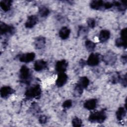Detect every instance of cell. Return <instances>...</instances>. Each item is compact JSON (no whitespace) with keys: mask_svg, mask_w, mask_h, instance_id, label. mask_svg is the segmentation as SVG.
Segmentation results:
<instances>
[{"mask_svg":"<svg viewBox=\"0 0 127 127\" xmlns=\"http://www.w3.org/2000/svg\"><path fill=\"white\" fill-rule=\"evenodd\" d=\"M106 118V112L104 110H102L91 113L88 117V120L91 123L101 124L105 121Z\"/></svg>","mask_w":127,"mask_h":127,"instance_id":"obj_1","label":"cell"},{"mask_svg":"<svg viewBox=\"0 0 127 127\" xmlns=\"http://www.w3.org/2000/svg\"><path fill=\"white\" fill-rule=\"evenodd\" d=\"M31 74L29 68L26 65H22L19 70L20 81L25 84L29 83L31 81Z\"/></svg>","mask_w":127,"mask_h":127,"instance_id":"obj_2","label":"cell"},{"mask_svg":"<svg viewBox=\"0 0 127 127\" xmlns=\"http://www.w3.org/2000/svg\"><path fill=\"white\" fill-rule=\"evenodd\" d=\"M41 89L40 85H35L27 89L25 93V95L27 98H36L41 94Z\"/></svg>","mask_w":127,"mask_h":127,"instance_id":"obj_3","label":"cell"},{"mask_svg":"<svg viewBox=\"0 0 127 127\" xmlns=\"http://www.w3.org/2000/svg\"><path fill=\"white\" fill-rule=\"evenodd\" d=\"M102 59L106 64L113 65L116 63L117 58L115 53L112 51H109L103 56Z\"/></svg>","mask_w":127,"mask_h":127,"instance_id":"obj_4","label":"cell"},{"mask_svg":"<svg viewBox=\"0 0 127 127\" xmlns=\"http://www.w3.org/2000/svg\"><path fill=\"white\" fill-rule=\"evenodd\" d=\"M0 35H13L15 33V28L12 25H7L1 22L0 24Z\"/></svg>","mask_w":127,"mask_h":127,"instance_id":"obj_5","label":"cell"},{"mask_svg":"<svg viewBox=\"0 0 127 127\" xmlns=\"http://www.w3.org/2000/svg\"><path fill=\"white\" fill-rule=\"evenodd\" d=\"M100 61V56L98 54L91 53L87 59L86 64L91 66L97 65Z\"/></svg>","mask_w":127,"mask_h":127,"instance_id":"obj_6","label":"cell"},{"mask_svg":"<svg viewBox=\"0 0 127 127\" xmlns=\"http://www.w3.org/2000/svg\"><path fill=\"white\" fill-rule=\"evenodd\" d=\"M68 63L65 60L58 61L55 65L56 70L59 73L64 72L67 67Z\"/></svg>","mask_w":127,"mask_h":127,"instance_id":"obj_7","label":"cell"},{"mask_svg":"<svg viewBox=\"0 0 127 127\" xmlns=\"http://www.w3.org/2000/svg\"><path fill=\"white\" fill-rule=\"evenodd\" d=\"M68 76L65 72L59 73L56 81V85L59 87H61L65 84L67 81Z\"/></svg>","mask_w":127,"mask_h":127,"instance_id":"obj_8","label":"cell"},{"mask_svg":"<svg viewBox=\"0 0 127 127\" xmlns=\"http://www.w3.org/2000/svg\"><path fill=\"white\" fill-rule=\"evenodd\" d=\"M35 58V54L31 52L28 53H25L20 55L19 57V60L21 62L23 63H29L34 60Z\"/></svg>","mask_w":127,"mask_h":127,"instance_id":"obj_9","label":"cell"},{"mask_svg":"<svg viewBox=\"0 0 127 127\" xmlns=\"http://www.w3.org/2000/svg\"><path fill=\"white\" fill-rule=\"evenodd\" d=\"M38 18L35 15H31L28 17L25 23V26L27 28H33L38 22Z\"/></svg>","mask_w":127,"mask_h":127,"instance_id":"obj_10","label":"cell"},{"mask_svg":"<svg viewBox=\"0 0 127 127\" xmlns=\"http://www.w3.org/2000/svg\"><path fill=\"white\" fill-rule=\"evenodd\" d=\"M14 90L10 86H4L2 87L0 90V96L3 98H7L14 93Z\"/></svg>","mask_w":127,"mask_h":127,"instance_id":"obj_11","label":"cell"},{"mask_svg":"<svg viewBox=\"0 0 127 127\" xmlns=\"http://www.w3.org/2000/svg\"><path fill=\"white\" fill-rule=\"evenodd\" d=\"M34 46L36 49H42L45 47L46 44V39L43 36H39L34 40Z\"/></svg>","mask_w":127,"mask_h":127,"instance_id":"obj_12","label":"cell"},{"mask_svg":"<svg viewBox=\"0 0 127 127\" xmlns=\"http://www.w3.org/2000/svg\"><path fill=\"white\" fill-rule=\"evenodd\" d=\"M47 67V63L43 60H39L36 61L34 64L35 70L40 71Z\"/></svg>","mask_w":127,"mask_h":127,"instance_id":"obj_13","label":"cell"},{"mask_svg":"<svg viewBox=\"0 0 127 127\" xmlns=\"http://www.w3.org/2000/svg\"><path fill=\"white\" fill-rule=\"evenodd\" d=\"M97 100L96 99H90L86 100L83 104L84 107L88 110H94L97 106Z\"/></svg>","mask_w":127,"mask_h":127,"instance_id":"obj_14","label":"cell"},{"mask_svg":"<svg viewBox=\"0 0 127 127\" xmlns=\"http://www.w3.org/2000/svg\"><path fill=\"white\" fill-rule=\"evenodd\" d=\"M105 2L102 0H92L90 3V7L95 10H103L104 8Z\"/></svg>","mask_w":127,"mask_h":127,"instance_id":"obj_15","label":"cell"},{"mask_svg":"<svg viewBox=\"0 0 127 127\" xmlns=\"http://www.w3.org/2000/svg\"><path fill=\"white\" fill-rule=\"evenodd\" d=\"M110 32L108 30H102L100 32L99 40L101 43L106 42L110 37Z\"/></svg>","mask_w":127,"mask_h":127,"instance_id":"obj_16","label":"cell"},{"mask_svg":"<svg viewBox=\"0 0 127 127\" xmlns=\"http://www.w3.org/2000/svg\"><path fill=\"white\" fill-rule=\"evenodd\" d=\"M70 34V30L67 27H63L60 30L59 35L60 37L63 40L67 39Z\"/></svg>","mask_w":127,"mask_h":127,"instance_id":"obj_17","label":"cell"},{"mask_svg":"<svg viewBox=\"0 0 127 127\" xmlns=\"http://www.w3.org/2000/svg\"><path fill=\"white\" fill-rule=\"evenodd\" d=\"M12 1L10 0H2L0 2V6L1 9L5 12L9 11L10 9Z\"/></svg>","mask_w":127,"mask_h":127,"instance_id":"obj_18","label":"cell"},{"mask_svg":"<svg viewBox=\"0 0 127 127\" xmlns=\"http://www.w3.org/2000/svg\"><path fill=\"white\" fill-rule=\"evenodd\" d=\"M116 115L118 120H122L126 115V108L123 107H119L116 113Z\"/></svg>","mask_w":127,"mask_h":127,"instance_id":"obj_19","label":"cell"},{"mask_svg":"<svg viewBox=\"0 0 127 127\" xmlns=\"http://www.w3.org/2000/svg\"><path fill=\"white\" fill-rule=\"evenodd\" d=\"M77 84L84 89L88 86L89 84V80L87 77L82 76L79 79Z\"/></svg>","mask_w":127,"mask_h":127,"instance_id":"obj_20","label":"cell"},{"mask_svg":"<svg viewBox=\"0 0 127 127\" xmlns=\"http://www.w3.org/2000/svg\"><path fill=\"white\" fill-rule=\"evenodd\" d=\"M38 12L40 16L42 17H46L48 16L50 13V10L49 8L43 5L39 7Z\"/></svg>","mask_w":127,"mask_h":127,"instance_id":"obj_21","label":"cell"},{"mask_svg":"<svg viewBox=\"0 0 127 127\" xmlns=\"http://www.w3.org/2000/svg\"><path fill=\"white\" fill-rule=\"evenodd\" d=\"M85 45L86 49L89 52L93 51L96 47V44L89 40H87L85 41Z\"/></svg>","mask_w":127,"mask_h":127,"instance_id":"obj_22","label":"cell"},{"mask_svg":"<svg viewBox=\"0 0 127 127\" xmlns=\"http://www.w3.org/2000/svg\"><path fill=\"white\" fill-rule=\"evenodd\" d=\"M83 89H84L82 87L76 84L73 90V95L75 97L80 96L83 93Z\"/></svg>","mask_w":127,"mask_h":127,"instance_id":"obj_23","label":"cell"},{"mask_svg":"<svg viewBox=\"0 0 127 127\" xmlns=\"http://www.w3.org/2000/svg\"><path fill=\"white\" fill-rule=\"evenodd\" d=\"M121 77V76L120 75V74L118 72H116L111 76L110 81L112 83L116 84L118 82H120Z\"/></svg>","mask_w":127,"mask_h":127,"instance_id":"obj_24","label":"cell"},{"mask_svg":"<svg viewBox=\"0 0 127 127\" xmlns=\"http://www.w3.org/2000/svg\"><path fill=\"white\" fill-rule=\"evenodd\" d=\"M115 45L118 47H123L126 49L127 48V41L123 40L121 38H119L116 40Z\"/></svg>","mask_w":127,"mask_h":127,"instance_id":"obj_25","label":"cell"},{"mask_svg":"<svg viewBox=\"0 0 127 127\" xmlns=\"http://www.w3.org/2000/svg\"><path fill=\"white\" fill-rule=\"evenodd\" d=\"M82 121L77 117H74L72 120V125L75 127H79L82 126Z\"/></svg>","mask_w":127,"mask_h":127,"instance_id":"obj_26","label":"cell"},{"mask_svg":"<svg viewBox=\"0 0 127 127\" xmlns=\"http://www.w3.org/2000/svg\"><path fill=\"white\" fill-rule=\"evenodd\" d=\"M88 29L84 26H79L78 31V35L79 36H83L86 35L88 32Z\"/></svg>","mask_w":127,"mask_h":127,"instance_id":"obj_27","label":"cell"},{"mask_svg":"<svg viewBox=\"0 0 127 127\" xmlns=\"http://www.w3.org/2000/svg\"><path fill=\"white\" fill-rule=\"evenodd\" d=\"M87 23L89 27L91 28H94L96 25V21L93 18H89L87 20Z\"/></svg>","mask_w":127,"mask_h":127,"instance_id":"obj_28","label":"cell"},{"mask_svg":"<svg viewBox=\"0 0 127 127\" xmlns=\"http://www.w3.org/2000/svg\"><path fill=\"white\" fill-rule=\"evenodd\" d=\"M72 105V102L71 100H66L64 101L63 103L62 106L64 109H69L70 108Z\"/></svg>","mask_w":127,"mask_h":127,"instance_id":"obj_29","label":"cell"},{"mask_svg":"<svg viewBox=\"0 0 127 127\" xmlns=\"http://www.w3.org/2000/svg\"><path fill=\"white\" fill-rule=\"evenodd\" d=\"M127 28H124L121 31V38L125 41H127Z\"/></svg>","mask_w":127,"mask_h":127,"instance_id":"obj_30","label":"cell"},{"mask_svg":"<svg viewBox=\"0 0 127 127\" xmlns=\"http://www.w3.org/2000/svg\"><path fill=\"white\" fill-rule=\"evenodd\" d=\"M47 117L45 115H41L39 117V122L41 124H45L47 122Z\"/></svg>","mask_w":127,"mask_h":127,"instance_id":"obj_31","label":"cell"},{"mask_svg":"<svg viewBox=\"0 0 127 127\" xmlns=\"http://www.w3.org/2000/svg\"><path fill=\"white\" fill-rule=\"evenodd\" d=\"M120 82L121 83V84L124 87H126V86H127V76H126V75H124L123 77L121 76Z\"/></svg>","mask_w":127,"mask_h":127,"instance_id":"obj_32","label":"cell"},{"mask_svg":"<svg viewBox=\"0 0 127 127\" xmlns=\"http://www.w3.org/2000/svg\"><path fill=\"white\" fill-rule=\"evenodd\" d=\"M31 107H32L31 110V112L32 111V112H35V113L39 112V108H38L39 107L36 104L32 105Z\"/></svg>","mask_w":127,"mask_h":127,"instance_id":"obj_33","label":"cell"},{"mask_svg":"<svg viewBox=\"0 0 127 127\" xmlns=\"http://www.w3.org/2000/svg\"><path fill=\"white\" fill-rule=\"evenodd\" d=\"M121 61L124 64H126L127 63V55L126 54H124V55H122V56L121 57Z\"/></svg>","mask_w":127,"mask_h":127,"instance_id":"obj_34","label":"cell"},{"mask_svg":"<svg viewBox=\"0 0 127 127\" xmlns=\"http://www.w3.org/2000/svg\"><path fill=\"white\" fill-rule=\"evenodd\" d=\"M86 64V62L85 61H84V60H80V62H79V64H80L82 67L84 66Z\"/></svg>","mask_w":127,"mask_h":127,"instance_id":"obj_35","label":"cell"}]
</instances>
